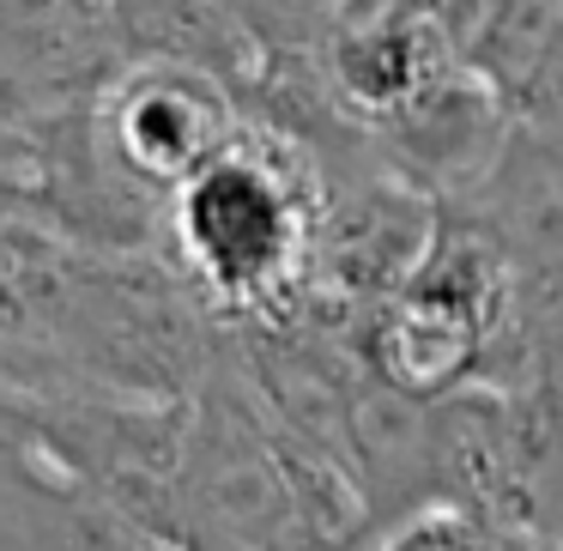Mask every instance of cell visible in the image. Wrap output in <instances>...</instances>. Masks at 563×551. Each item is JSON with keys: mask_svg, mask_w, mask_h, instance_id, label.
Segmentation results:
<instances>
[{"mask_svg": "<svg viewBox=\"0 0 563 551\" xmlns=\"http://www.w3.org/2000/svg\"><path fill=\"white\" fill-rule=\"evenodd\" d=\"M321 219V152L297 128L249 110L243 134L164 200L158 261L212 321L267 333L316 309Z\"/></svg>", "mask_w": 563, "mask_h": 551, "instance_id": "1", "label": "cell"}]
</instances>
